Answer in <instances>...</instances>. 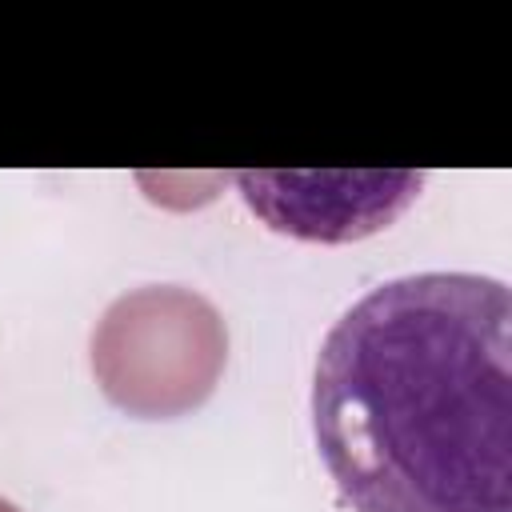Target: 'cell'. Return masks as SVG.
I'll return each instance as SVG.
<instances>
[{"label": "cell", "mask_w": 512, "mask_h": 512, "mask_svg": "<svg viewBox=\"0 0 512 512\" xmlns=\"http://www.w3.org/2000/svg\"><path fill=\"white\" fill-rule=\"evenodd\" d=\"M424 172H236V192L272 232L352 244L396 224L424 192Z\"/></svg>", "instance_id": "2"}, {"label": "cell", "mask_w": 512, "mask_h": 512, "mask_svg": "<svg viewBox=\"0 0 512 512\" xmlns=\"http://www.w3.org/2000/svg\"><path fill=\"white\" fill-rule=\"evenodd\" d=\"M312 436L352 512H512V288L412 272L364 292L316 352Z\"/></svg>", "instance_id": "1"}]
</instances>
